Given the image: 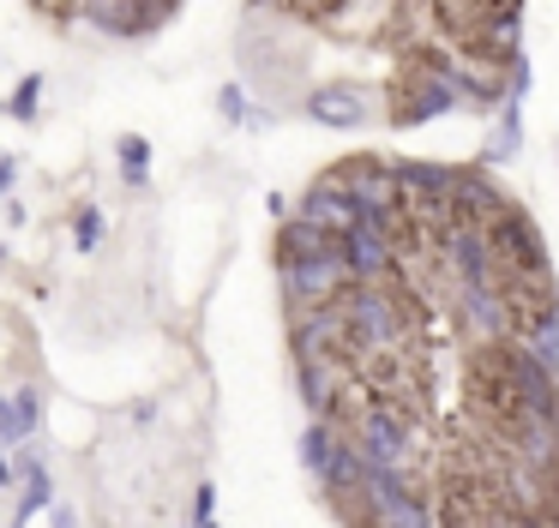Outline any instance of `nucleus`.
Listing matches in <instances>:
<instances>
[{"mask_svg":"<svg viewBox=\"0 0 559 528\" xmlns=\"http://www.w3.org/2000/svg\"><path fill=\"white\" fill-rule=\"evenodd\" d=\"M355 444L373 468H409L421 475V432H415V408L391 403V396H373L355 420Z\"/></svg>","mask_w":559,"mask_h":528,"instance_id":"nucleus-1","label":"nucleus"},{"mask_svg":"<svg viewBox=\"0 0 559 528\" xmlns=\"http://www.w3.org/2000/svg\"><path fill=\"white\" fill-rule=\"evenodd\" d=\"M337 312H343V343L373 348V355L379 348H397L403 331H409L397 288H385V283H355L349 276V288L337 295Z\"/></svg>","mask_w":559,"mask_h":528,"instance_id":"nucleus-2","label":"nucleus"},{"mask_svg":"<svg viewBox=\"0 0 559 528\" xmlns=\"http://www.w3.org/2000/svg\"><path fill=\"white\" fill-rule=\"evenodd\" d=\"M331 175L349 187L355 223L379 228V235L397 247V240H403V199H397V180H391V163H385V156H349V163H337Z\"/></svg>","mask_w":559,"mask_h":528,"instance_id":"nucleus-3","label":"nucleus"},{"mask_svg":"<svg viewBox=\"0 0 559 528\" xmlns=\"http://www.w3.org/2000/svg\"><path fill=\"white\" fill-rule=\"evenodd\" d=\"M367 528H439L433 504L421 492V475L367 463Z\"/></svg>","mask_w":559,"mask_h":528,"instance_id":"nucleus-4","label":"nucleus"},{"mask_svg":"<svg viewBox=\"0 0 559 528\" xmlns=\"http://www.w3.org/2000/svg\"><path fill=\"white\" fill-rule=\"evenodd\" d=\"M487 240H493V259L499 276H542L547 271V247H542V228L523 204H506V211L487 223Z\"/></svg>","mask_w":559,"mask_h":528,"instance_id":"nucleus-5","label":"nucleus"},{"mask_svg":"<svg viewBox=\"0 0 559 528\" xmlns=\"http://www.w3.org/2000/svg\"><path fill=\"white\" fill-rule=\"evenodd\" d=\"M433 247H439V264L451 271V283H457V288L499 283V259H493V240H487V228H475V223H451L445 235L433 240Z\"/></svg>","mask_w":559,"mask_h":528,"instance_id":"nucleus-6","label":"nucleus"},{"mask_svg":"<svg viewBox=\"0 0 559 528\" xmlns=\"http://www.w3.org/2000/svg\"><path fill=\"white\" fill-rule=\"evenodd\" d=\"M451 300H457V324L469 343H511V324H518V312H511V295L506 283H481V288H451Z\"/></svg>","mask_w":559,"mask_h":528,"instance_id":"nucleus-7","label":"nucleus"},{"mask_svg":"<svg viewBox=\"0 0 559 528\" xmlns=\"http://www.w3.org/2000/svg\"><path fill=\"white\" fill-rule=\"evenodd\" d=\"M277 276H283V295H289V307H325V300H337L343 288H349V271H343L337 247L319 252V259H283Z\"/></svg>","mask_w":559,"mask_h":528,"instance_id":"nucleus-8","label":"nucleus"},{"mask_svg":"<svg viewBox=\"0 0 559 528\" xmlns=\"http://www.w3.org/2000/svg\"><path fill=\"white\" fill-rule=\"evenodd\" d=\"M506 187H499L493 175H481V168H451V187H445V211L451 223H475L487 228L499 211H506Z\"/></svg>","mask_w":559,"mask_h":528,"instance_id":"nucleus-9","label":"nucleus"},{"mask_svg":"<svg viewBox=\"0 0 559 528\" xmlns=\"http://www.w3.org/2000/svg\"><path fill=\"white\" fill-rule=\"evenodd\" d=\"M337 259L355 283H391V276H397V247L367 223H349L337 235Z\"/></svg>","mask_w":559,"mask_h":528,"instance_id":"nucleus-10","label":"nucleus"},{"mask_svg":"<svg viewBox=\"0 0 559 528\" xmlns=\"http://www.w3.org/2000/svg\"><path fill=\"white\" fill-rule=\"evenodd\" d=\"M451 108H463L457 91H451V79H445L439 67H421V72H415V79L397 91L391 120H397V127H421V120H439V115H451Z\"/></svg>","mask_w":559,"mask_h":528,"instance_id":"nucleus-11","label":"nucleus"},{"mask_svg":"<svg viewBox=\"0 0 559 528\" xmlns=\"http://www.w3.org/2000/svg\"><path fill=\"white\" fill-rule=\"evenodd\" d=\"M307 120H319V127H337V132H355L367 127V120L379 115L373 96L361 91V84H313V91L301 96Z\"/></svg>","mask_w":559,"mask_h":528,"instance_id":"nucleus-12","label":"nucleus"},{"mask_svg":"<svg viewBox=\"0 0 559 528\" xmlns=\"http://www.w3.org/2000/svg\"><path fill=\"white\" fill-rule=\"evenodd\" d=\"M343 348V312L337 300L325 307H289V355L313 360V355H337Z\"/></svg>","mask_w":559,"mask_h":528,"instance_id":"nucleus-13","label":"nucleus"},{"mask_svg":"<svg viewBox=\"0 0 559 528\" xmlns=\"http://www.w3.org/2000/svg\"><path fill=\"white\" fill-rule=\"evenodd\" d=\"M79 19H85L97 36H115V43H133V36L157 31L151 0H79Z\"/></svg>","mask_w":559,"mask_h":528,"instance_id":"nucleus-14","label":"nucleus"},{"mask_svg":"<svg viewBox=\"0 0 559 528\" xmlns=\"http://www.w3.org/2000/svg\"><path fill=\"white\" fill-rule=\"evenodd\" d=\"M295 216H307V223H319V228H331V235H343V228L355 223V199H349V187H343L337 175H319L313 187L301 192V211Z\"/></svg>","mask_w":559,"mask_h":528,"instance_id":"nucleus-15","label":"nucleus"},{"mask_svg":"<svg viewBox=\"0 0 559 528\" xmlns=\"http://www.w3.org/2000/svg\"><path fill=\"white\" fill-rule=\"evenodd\" d=\"M295 379H301L307 415H331V408H337V396H343V367H337V355L295 360Z\"/></svg>","mask_w":559,"mask_h":528,"instance_id":"nucleus-16","label":"nucleus"},{"mask_svg":"<svg viewBox=\"0 0 559 528\" xmlns=\"http://www.w3.org/2000/svg\"><path fill=\"white\" fill-rule=\"evenodd\" d=\"M331 247H337V235L307 223V216H289V223L277 228V264L283 259H319V252H331Z\"/></svg>","mask_w":559,"mask_h":528,"instance_id":"nucleus-17","label":"nucleus"},{"mask_svg":"<svg viewBox=\"0 0 559 528\" xmlns=\"http://www.w3.org/2000/svg\"><path fill=\"white\" fill-rule=\"evenodd\" d=\"M217 115L229 120V127H247V132L271 127V115L253 103V91H247V84H223V91H217Z\"/></svg>","mask_w":559,"mask_h":528,"instance_id":"nucleus-18","label":"nucleus"},{"mask_svg":"<svg viewBox=\"0 0 559 528\" xmlns=\"http://www.w3.org/2000/svg\"><path fill=\"white\" fill-rule=\"evenodd\" d=\"M19 475H25V499H19V511H13V528H25L31 516H37L43 504L55 499V480H49V468H43V463H31V456L19 463Z\"/></svg>","mask_w":559,"mask_h":528,"instance_id":"nucleus-19","label":"nucleus"},{"mask_svg":"<svg viewBox=\"0 0 559 528\" xmlns=\"http://www.w3.org/2000/svg\"><path fill=\"white\" fill-rule=\"evenodd\" d=\"M115 163H121V180H127V187H145V175H151V144H145V132H121V139H115Z\"/></svg>","mask_w":559,"mask_h":528,"instance_id":"nucleus-20","label":"nucleus"},{"mask_svg":"<svg viewBox=\"0 0 559 528\" xmlns=\"http://www.w3.org/2000/svg\"><path fill=\"white\" fill-rule=\"evenodd\" d=\"M7 115H13L19 127H37V115H43V72H25V79H19V91L7 96Z\"/></svg>","mask_w":559,"mask_h":528,"instance_id":"nucleus-21","label":"nucleus"},{"mask_svg":"<svg viewBox=\"0 0 559 528\" xmlns=\"http://www.w3.org/2000/svg\"><path fill=\"white\" fill-rule=\"evenodd\" d=\"M325 451H331V420L313 415V420L301 427V468H307L313 480H319V468H325Z\"/></svg>","mask_w":559,"mask_h":528,"instance_id":"nucleus-22","label":"nucleus"},{"mask_svg":"<svg viewBox=\"0 0 559 528\" xmlns=\"http://www.w3.org/2000/svg\"><path fill=\"white\" fill-rule=\"evenodd\" d=\"M73 240H79V247H97V240H103V211H91V204H85V211H79L73 216Z\"/></svg>","mask_w":559,"mask_h":528,"instance_id":"nucleus-23","label":"nucleus"},{"mask_svg":"<svg viewBox=\"0 0 559 528\" xmlns=\"http://www.w3.org/2000/svg\"><path fill=\"white\" fill-rule=\"evenodd\" d=\"M31 432H25V420H19V408L0 396V444H25Z\"/></svg>","mask_w":559,"mask_h":528,"instance_id":"nucleus-24","label":"nucleus"},{"mask_svg":"<svg viewBox=\"0 0 559 528\" xmlns=\"http://www.w3.org/2000/svg\"><path fill=\"white\" fill-rule=\"evenodd\" d=\"M481 528H547L542 516H511V511H487Z\"/></svg>","mask_w":559,"mask_h":528,"instance_id":"nucleus-25","label":"nucleus"},{"mask_svg":"<svg viewBox=\"0 0 559 528\" xmlns=\"http://www.w3.org/2000/svg\"><path fill=\"white\" fill-rule=\"evenodd\" d=\"M13 408H19V420H25V432H37V391H19Z\"/></svg>","mask_w":559,"mask_h":528,"instance_id":"nucleus-26","label":"nucleus"},{"mask_svg":"<svg viewBox=\"0 0 559 528\" xmlns=\"http://www.w3.org/2000/svg\"><path fill=\"white\" fill-rule=\"evenodd\" d=\"M13 180H19V163L13 156H0V192H13Z\"/></svg>","mask_w":559,"mask_h":528,"instance_id":"nucleus-27","label":"nucleus"},{"mask_svg":"<svg viewBox=\"0 0 559 528\" xmlns=\"http://www.w3.org/2000/svg\"><path fill=\"white\" fill-rule=\"evenodd\" d=\"M211 504H217V492H211V487H199V499H193V516H211Z\"/></svg>","mask_w":559,"mask_h":528,"instance_id":"nucleus-28","label":"nucleus"},{"mask_svg":"<svg viewBox=\"0 0 559 528\" xmlns=\"http://www.w3.org/2000/svg\"><path fill=\"white\" fill-rule=\"evenodd\" d=\"M13 475L19 468H13V456H7V444H0V487H13Z\"/></svg>","mask_w":559,"mask_h":528,"instance_id":"nucleus-29","label":"nucleus"},{"mask_svg":"<svg viewBox=\"0 0 559 528\" xmlns=\"http://www.w3.org/2000/svg\"><path fill=\"white\" fill-rule=\"evenodd\" d=\"M55 528H73V511H55Z\"/></svg>","mask_w":559,"mask_h":528,"instance_id":"nucleus-30","label":"nucleus"},{"mask_svg":"<svg viewBox=\"0 0 559 528\" xmlns=\"http://www.w3.org/2000/svg\"><path fill=\"white\" fill-rule=\"evenodd\" d=\"M253 7H259V12H265V7H289V0H253Z\"/></svg>","mask_w":559,"mask_h":528,"instance_id":"nucleus-31","label":"nucleus"}]
</instances>
